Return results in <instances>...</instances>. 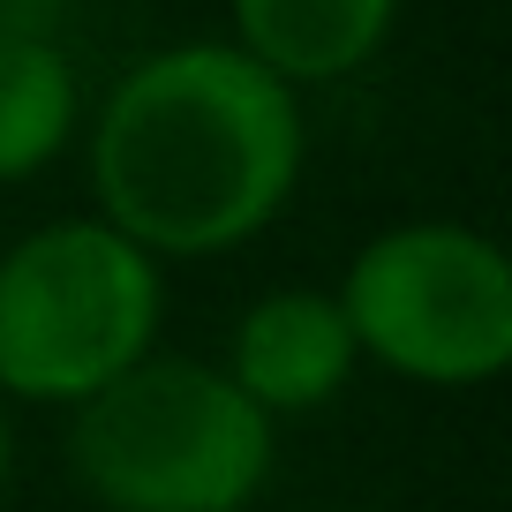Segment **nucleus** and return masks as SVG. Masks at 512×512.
<instances>
[{
  "label": "nucleus",
  "instance_id": "obj_9",
  "mask_svg": "<svg viewBox=\"0 0 512 512\" xmlns=\"http://www.w3.org/2000/svg\"><path fill=\"white\" fill-rule=\"evenodd\" d=\"M0 475H8V422H0Z\"/></svg>",
  "mask_w": 512,
  "mask_h": 512
},
{
  "label": "nucleus",
  "instance_id": "obj_5",
  "mask_svg": "<svg viewBox=\"0 0 512 512\" xmlns=\"http://www.w3.org/2000/svg\"><path fill=\"white\" fill-rule=\"evenodd\" d=\"M354 369V332L339 317V302L309 287H287L272 302H256L234 332V392L256 407V415H309L347 384Z\"/></svg>",
  "mask_w": 512,
  "mask_h": 512
},
{
  "label": "nucleus",
  "instance_id": "obj_7",
  "mask_svg": "<svg viewBox=\"0 0 512 512\" xmlns=\"http://www.w3.org/2000/svg\"><path fill=\"white\" fill-rule=\"evenodd\" d=\"M76 121V76L61 46L38 38H0V181H23L68 144Z\"/></svg>",
  "mask_w": 512,
  "mask_h": 512
},
{
  "label": "nucleus",
  "instance_id": "obj_6",
  "mask_svg": "<svg viewBox=\"0 0 512 512\" xmlns=\"http://www.w3.org/2000/svg\"><path fill=\"white\" fill-rule=\"evenodd\" d=\"M400 0H234L241 53L279 83H324L384 46Z\"/></svg>",
  "mask_w": 512,
  "mask_h": 512
},
{
  "label": "nucleus",
  "instance_id": "obj_4",
  "mask_svg": "<svg viewBox=\"0 0 512 512\" xmlns=\"http://www.w3.org/2000/svg\"><path fill=\"white\" fill-rule=\"evenodd\" d=\"M339 317L400 377L482 384L512 362V264L467 226H400L354 256Z\"/></svg>",
  "mask_w": 512,
  "mask_h": 512
},
{
  "label": "nucleus",
  "instance_id": "obj_1",
  "mask_svg": "<svg viewBox=\"0 0 512 512\" xmlns=\"http://www.w3.org/2000/svg\"><path fill=\"white\" fill-rule=\"evenodd\" d=\"M91 174L121 241L144 256H211L287 204L302 174V113L249 53L181 46L106 98Z\"/></svg>",
  "mask_w": 512,
  "mask_h": 512
},
{
  "label": "nucleus",
  "instance_id": "obj_8",
  "mask_svg": "<svg viewBox=\"0 0 512 512\" xmlns=\"http://www.w3.org/2000/svg\"><path fill=\"white\" fill-rule=\"evenodd\" d=\"M53 16H61V0H0V38H38V46H53Z\"/></svg>",
  "mask_w": 512,
  "mask_h": 512
},
{
  "label": "nucleus",
  "instance_id": "obj_3",
  "mask_svg": "<svg viewBox=\"0 0 512 512\" xmlns=\"http://www.w3.org/2000/svg\"><path fill=\"white\" fill-rule=\"evenodd\" d=\"M159 272L113 226L61 219L0 256V384L23 400H91L151 354Z\"/></svg>",
  "mask_w": 512,
  "mask_h": 512
},
{
  "label": "nucleus",
  "instance_id": "obj_2",
  "mask_svg": "<svg viewBox=\"0 0 512 512\" xmlns=\"http://www.w3.org/2000/svg\"><path fill=\"white\" fill-rule=\"evenodd\" d=\"M76 475L113 512H241L272 475V422L204 362H136L76 415Z\"/></svg>",
  "mask_w": 512,
  "mask_h": 512
}]
</instances>
